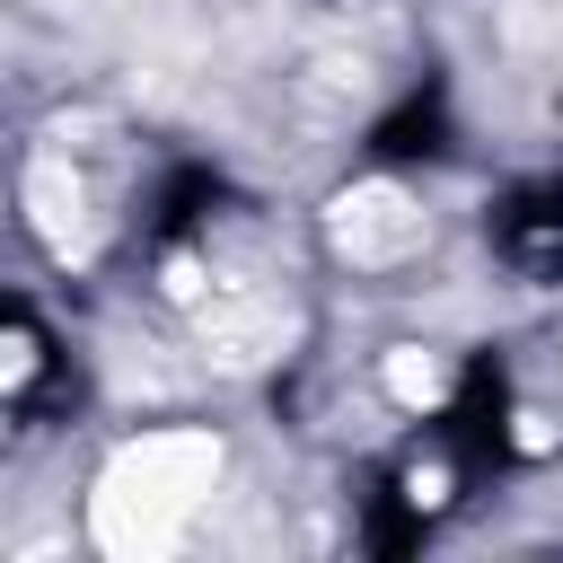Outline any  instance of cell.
I'll return each instance as SVG.
<instances>
[{"mask_svg":"<svg viewBox=\"0 0 563 563\" xmlns=\"http://www.w3.org/2000/svg\"><path fill=\"white\" fill-rule=\"evenodd\" d=\"M150 176L123 167L106 141L70 132V114L53 132L26 141V167H18V211L35 229V246L53 264H97L114 246H141V220H150Z\"/></svg>","mask_w":563,"mask_h":563,"instance_id":"obj_1","label":"cell"},{"mask_svg":"<svg viewBox=\"0 0 563 563\" xmlns=\"http://www.w3.org/2000/svg\"><path fill=\"white\" fill-rule=\"evenodd\" d=\"M484 246L510 282L528 290H563V167H537V176H510L484 211Z\"/></svg>","mask_w":563,"mask_h":563,"instance_id":"obj_2","label":"cell"},{"mask_svg":"<svg viewBox=\"0 0 563 563\" xmlns=\"http://www.w3.org/2000/svg\"><path fill=\"white\" fill-rule=\"evenodd\" d=\"M0 405L18 431H44V413L70 405V352L35 299H9V317H0Z\"/></svg>","mask_w":563,"mask_h":563,"instance_id":"obj_3","label":"cell"}]
</instances>
